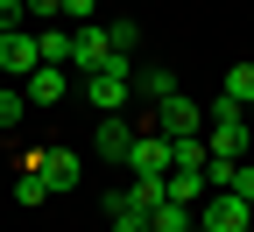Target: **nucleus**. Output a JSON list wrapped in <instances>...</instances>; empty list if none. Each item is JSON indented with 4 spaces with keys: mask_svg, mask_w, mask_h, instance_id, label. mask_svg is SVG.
<instances>
[{
    "mask_svg": "<svg viewBox=\"0 0 254 232\" xmlns=\"http://www.w3.org/2000/svg\"><path fill=\"white\" fill-rule=\"evenodd\" d=\"M106 218H113V232H148V211L127 204V190H106Z\"/></svg>",
    "mask_w": 254,
    "mask_h": 232,
    "instance_id": "nucleus-12",
    "label": "nucleus"
},
{
    "mask_svg": "<svg viewBox=\"0 0 254 232\" xmlns=\"http://www.w3.org/2000/svg\"><path fill=\"white\" fill-rule=\"evenodd\" d=\"M127 169L134 176H170V141L155 127H134V148H127Z\"/></svg>",
    "mask_w": 254,
    "mask_h": 232,
    "instance_id": "nucleus-7",
    "label": "nucleus"
},
{
    "mask_svg": "<svg viewBox=\"0 0 254 232\" xmlns=\"http://www.w3.org/2000/svg\"><path fill=\"white\" fill-rule=\"evenodd\" d=\"M21 14H28L21 0H0V36H7V28H21Z\"/></svg>",
    "mask_w": 254,
    "mask_h": 232,
    "instance_id": "nucleus-24",
    "label": "nucleus"
},
{
    "mask_svg": "<svg viewBox=\"0 0 254 232\" xmlns=\"http://www.w3.org/2000/svg\"><path fill=\"white\" fill-rule=\"evenodd\" d=\"M43 197H50V183H43L36 169H21V176H14V204H43Z\"/></svg>",
    "mask_w": 254,
    "mask_h": 232,
    "instance_id": "nucleus-20",
    "label": "nucleus"
},
{
    "mask_svg": "<svg viewBox=\"0 0 254 232\" xmlns=\"http://www.w3.org/2000/svg\"><path fill=\"white\" fill-rule=\"evenodd\" d=\"M28 21H64V0H21Z\"/></svg>",
    "mask_w": 254,
    "mask_h": 232,
    "instance_id": "nucleus-21",
    "label": "nucleus"
},
{
    "mask_svg": "<svg viewBox=\"0 0 254 232\" xmlns=\"http://www.w3.org/2000/svg\"><path fill=\"white\" fill-rule=\"evenodd\" d=\"M92 148H99L106 162H127V148H134V127H127L120 113H99V134H92Z\"/></svg>",
    "mask_w": 254,
    "mask_h": 232,
    "instance_id": "nucleus-10",
    "label": "nucleus"
},
{
    "mask_svg": "<svg viewBox=\"0 0 254 232\" xmlns=\"http://www.w3.org/2000/svg\"><path fill=\"white\" fill-rule=\"evenodd\" d=\"M92 14H99V0H64V21H71V28H78V21H92Z\"/></svg>",
    "mask_w": 254,
    "mask_h": 232,
    "instance_id": "nucleus-22",
    "label": "nucleus"
},
{
    "mask_svg": "<svg viewBox=\"0 0 254 232\" xmlns=\"http://www.w3.org/2000/svg\"><path fill=\"white\" fill-rule=\"evenodd\" d=\"M21 113H28V92H21V85H0V141L14 134V120H21Z\"/></svg>",
    "mask_w": 254,
    "mask_h": 232,
    "instance_id": "nucleus-18",
    "label": "nucleus"
},
{
    "mask_svg": "<svg viewBox=\"0 0 254 232\" xmlns=\"http://www.w3.org/2000/svg\"><path fill=\"white\" fill-rule=\"evenodd\" d=\"M21 169H36L50 183V197L57 190H78V155L71 148H36V155H21Z\"/></svg>",
    "mask_w": 254,
    "mask_h": 232,
    "instance_id": "nucleus-5",
    "label": "nucleus"
},
{
    "mask_svg": "<svg viewBox=\"0 0 254 232\" xmlns=\"http://www.w3.org/2000/svg\"><path fill=\"white\" fill-rule=\"evenodd\" d=\"M205 148H212V155H233V162L254 148V134H247V113L233 106L226 92H219L212 106H205Z\"/></svg>",
    "mask_w": 254,
    "mask_h": 232,
    "instance_id": "nucleus-1",
    "label": "nucleus"
},
{
    "mask_svg": "<svg viewBox=\"0 0 254 232\" xmlns=\"http://www.w3.org/2000/svg\"><path fill=\"white\" fill-rule=\"evenodd\" d=\"M226 98L240 113H254V63H233V71H226Z\"/></svg>",
    "mask_w": 254,
    "mask_h": 232,
    "instance_id": "nucleus-17",
    "label": "nucleus"
},
{
    "mask_svg": "<svg viewBox=\"0 0 254 232\" xmlns=\"http://www.w3.org/2000/svg\"><path fill=\"white\" fill-rule=\"evenodd\" d=\"M36 49H43V63H64V71H71V36H64L57 21H43V28H36Z\"/></svg>",
    "mask_w": 254,
    "mask_h": 232,
    "instance_id": "nucleus-14",
    "label": "nucleus"
},
{
    "mask_svg": "<svg viewBox=\"0 0 254 232\" xmlns=\"http://www.w3.org/2000/svg\"><path fill=\"white\" fill-rule=\"evenodd\" d=\"M184 232H205V225H184Z\"/></svg>",
    "mask_w": 254,
    "mask_h": 232,
    "instance_id": "nucleus-25",
    "label": "nucleus"
},
{
    "mask_svg": "<svg viewBox=\"0 0 254 232\" xmlns=\"http://www.w3.org/2000/svg\"><path fill=\"white\" fill-rule=\"evenodd\" d=\"M163 176H127V204H134V211H155V204H163Z\"/></svg>",
    "mask_w": 254,
    "mask_h": 232,
    "instance_id": "nucleus-16",
    "label": "nucleus"
},
{
    "mask_svg": "<svg viewBox=\"0 0 254 232\" xmlns=\"http://www.w3.org/2000/svg\"><path fill=\"white\" fill-rule=\"evenodd\" d=\"M134 92H141V98H148V106H163V98H170V92H177V71H163V63H148V71H141V78H134Z\"/></svg>",
    "mask_w": 254,
    "mask_h": 232,
    "instance_id": "nucleus-13",
    "label": "nucleus"
},
{
    "mask_svg": "<svg viewBox=\"0 0 254 232\" xmlns=\"http://www.w3.org/2000/svg\"><path fill=\"white\" fill-rule=\"evenodd\" d=\"M184 225H198V211H190V204H170V197H163V204L148 211V232H184Z\"/></svg>",
    "mask_w": 254,
    "mask_h": 232,
    "instance_id": "nucleus-15",
    "label": "nucleus"
},
{
    "mask_svg": "<svg viewBox=\"0 0 254 232\" xmlns=\"http://www.w3.org/2000/svg\"><path fill=\"white\" fill-rule=\"evenodd\" d=\"M106 43H113V56H134V49H141V28L120 14V21H106Z\"/></svg>",
    "mask_w": 254,
    "mask_h": 232,
    "instance_id": "nucleus-19",
    "label": "nucleus"
},
{
    "mask_svg": "<svg viewBox=\"0 0 254 232\" xmlns=\"http://www.w3.org/2000/svg\"><path fill=\"white\" fill-rule=\"evenodd\" d=\"M163 190H170V204H190V211H198L205 197H212L205 169H170V176H163Z\"/></svg>",
    "mask_w": 254,
    "mask_h": 232,
    "instance_id": "nucleus-11",
    "label": "nucleus"
},
{
    "mask_svg": "<svg viewBox=\"0 0 254 232\" xmlns=\"http://www.w3.org/2000/svg\"><path fill=\"white\" fill-rule=\"evenodd\" d=\"M134 127H155L163 141H184V134H205V106H198L190 92H170L163 106H148V113H141Z\"/></svg>",
    "mask_w": 254,
    "mask_h": 232,
    "instance_id": "nucleus-2",
    "label": "nucleus"
},
{
    "mask_svg": "<svg viewBox=\"0 0 254 232\" xmlns=\"http://www.w3.org/2000/svg\"><path fill=\"white\" fill-rule=\"evenodd\" d=\"M36 63H43V49H36V36H28V28H7V36H0V71H7L14 85L36 71Z\"/></svg>",
    "mask_w": 254,
    "mask_h": 232,
    "instance_id": "nucleus-9",
    "label": "nucleus"
},
{
    "mask_svg": "<svg viewBox=\"0 0 254 232\" xmlns=\"http://www.w3.org/2000/svg\"><path fill=\"white\" fill-rule=\"evenodd\" d=\"M198 225L205 232H254V204L233 197V190H212L205 204H198Z\"/></svg>",
    "mask_w": 254,
    "mask_h": 232,
    "instance_id": "nucleus-4",
    "label": "nucleus"
},
{
    "mask_svg": "<svg viewBox=\"0 0 254 232\" xmlns=\"http://www.w3.org/2000/svg\"><path fill=\"white\" fill-rule=\"evenodd\" d=\"M127 92H134V78H127V56H106L99 71H85V106L92 113H120Z\"/></svg>",
    "mask_w": 254,
    "mask_h": 232,
    "instance_id": "nucleus-3",
    "label": "nucleus"
},
{
    "mask_svg": "<svg viewBox=\"0 0 254 232\" xmlns=\"http://www.w3.org/2000/svg\"><path fill=\"white\" fill-rule=\"evenodd\" d=\"M106 56H113V43H106V21H78V28H71V71L85 78V71H99Z\"/></svg>",
    "mask_w": 254,
    "mask_h": 232,
    "instance_id": "nucleus-6",
    "label": "nucleus"
},
{
    "mask_svg": "<svg viewBox=\"0 0 254 232\" xmlns=\"http://www.w3.org/2000/svg\"><path fill=\"white\" fill-rule=\"evenodd\" d=\"M233 197H247V204H254V162H240V169H233Z\"/></svg>",
    "mask_w": 254,
    "mask_h": 232,
    "instance_id": "nucleus-23",
    "label": "nucleus"
},
{
    "mask_svg": "<svg viewBox=\"0 0 254 232\" xmlns=\"http://www.w3.org/2000/svg\"><path fill=\"white\" fill-rule=\"evenodd\" d=\"M21 92H28V106H64V98H71V71H64V63H36V71L21 78Z\"/></svg>",
    "mask_w": 254,
    "mask_h": 232,
    "instance_id": "nucleus-8",
    "label": "nucleus"
}]
</instances>
